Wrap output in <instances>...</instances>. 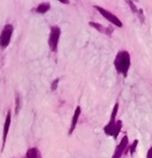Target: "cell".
Returning <instances> with one entry per match:
<instances>
[{"mask_svg":"<svg viewBox=\"0 0 152 158\" xmlns=\"http://www.w3.org/2000/svg\"><path fill=\"white\" fill-rule=\"evenodd\" d=\"M118 110H119V104L116 103L112 109V112H111V115H110V122L105 126L104 127V132L106 135L108 136H113L114 139H117L119 133L121 132V129H122V121H117L116 122V116H117V113H118Z\"/></svg>","mask_w":152,"mask_h":158,"instance_id":"cell-1","label":"cell"},{"mask_svg":"<svg viewBox=\"0 0 152 158\" xmlns=\"http://www.w3.org/2000/svg\"><path fill=\"white\" fill-rule=\"evenodd\" d=\"M114 65H115L116 71L119 73H122L124 76H126L129 71L130 65H131V59H130L129 53L127 51L119 52L116 56Z\"/></svg>","mask_w":152,"mask_h":158,"instance_id":"cell-2","label":"cell"},{"mask_svg":"<svg viewBox=\"0 0 152 158\" xmlns=\"http://www.w3.org/2000/svg\"><path fill=\"white\" fill-rule=\"evenodd\" d=\"M14 31V27L12 24H6L0 34V48L1 49H5L9 47L11 37H12V34Z\"/></svg>","mask_w":152,"mask_h":158,"instance_id":"cell-3","label":"cell"},{"mask_svg":"<svg viewBox=\"0 0 152 158\" xmlns=\"http://www.w3.org/2000/svg\"><path fill=\"white\" fill-rule=\"evenodd\" d=\"M60 34H61V31L58 26L55 25L51 27L49 38H48V46L52 52H57L58 50V45Z\"/></svg>","mask_w":152,"mask_h":158,"instance_id":"cell-4","label":"cell"},{"mask_svg":"<svg viewBox=\"0 0 152 158\" xmlns=\"http://www.w3.org/2000/svg\"><path fill=\"white\" fill-rule=\"evenodd\" d=\"M10 124H11V111L9 110L6 115V119H5V123H4V127H3V137H2V150L5 147L6 141H7V138H8V134L10 131Z\"/></svg>","mask_w":152,"mask_h":158,"instance_id":"cell-5","label":"cell"},{"mask_svg":"<svg viewBox=\"0 0 152 158\" xmlns=\"http://www.w3.org/2000/svg\"><path fill=\"white\" fill-rule=\"evenodd\" d=\"M98 11H99V13L103 16V17H105L109 22H110V23H112L113 24H115V25H117V26H122V23L120 22V20L116 17V16H114L112 13H110V11H108V10H104V9H102V8H100V7H98V6H96L95 7Z\"/></svg>","mask_w":152,"mask_h":158,"instance_id":"cell-6","label":"cell"},{"mask_svg":"<svg viewBox=\"0 0 152 158\" xmlns=\"http://www.w3.org/2000/svg\"><path fill=\"white\" fill-rule=\"evenodd\" d=\"M81 113H82V109H81V106H77L74 110V113H73V115H72V118H71V123H70V129H69V132L68 134L69 135H71L73 133V131L75 130L76 128V126H77V123H78V120H79V117L81 115Z\"/></svg>","mask_w":152,"mask_h":158,"instance_id":"cell-7","label":"cell"},{"mask_svg":"<svg viewBox=\"0 0 152 158\" xmlns=\"http://www.w3.org/2000/svg\"><path fill=\"white\" fill-rule=\"evenodd\" d=\"M127 145H128V137L127 136H124L122 139V140L119 143V145L116 147L115 152H114V154L112 155L111 158H121V156L124 152V150L126 149V146Z\"/></svg>","mask_w":152,"mask_h":158,"instance_id":"cell-8","label":"cell"},{"mask_svg":"<svg viewBox=\"0 0 152 158\" xmlns=\"http://www.w3.org/2000/svg\"><path fill=\"white\" fill-rule=\"evenodd\" d=\"M26 158H42L41 152L38 148L36 147H32L29 148L26 152Z\"/></svg>","mask_w":152,"mask_h":158,"instance_id":"cell-9","label":"cell"},{"mask_svg":"<svg viewBox=\"0 0 152 158\" xmlns=\"http://www.w3.org/2000/svg\"><path fill=\"white\" fill-rule=\"evenodd\" d=\"M49 10H50V4L47 2H44V3H41L40 5H38V7L36 8V12L44 14V13L47 12Z\"/></svg>","mask_w":152,"mask_h":158,"instance_id":"cell-10","label":"cell"},{"mask_svg":"<svg viewBox=\"0 0 152 158\" xmlns=\"http://www.w3.org/2000/svg\"><path fill=\"white\" fill-rule=\"evenodd\" d=\"M59 80L60 79L58 77V78H56L55 80L51 83V90L52 91H55V90H57V89H58V82H59Z\"/></svg>","mask_w":152,"mask_h":158,"instance_id":"cell-11","label":"cell"},{"mask_svg":"<svg viewBox=\"0 0 152 158\" xmlns=\"http://www.w3.org/2000/svg\"><path fill=\"white\" fill-rule=\"evenodd\" d=\"M20 108H21V98L19 97V95H17V97H16V108H15L16 114H18Z\"/></svg>","mask_w":152,"mask_h":158,"instance_id":"cell-12","label":"cell"},{"mask_svg":"<svg viewBox=\"0 0 152 158\" xmlns=\"http://www.w3.org/2000/svg\"><path fill=\"white\" fill-rule=\"evenodd\" d=\"M137 144H138V140L137 139H135L134 142H133V144H132V146H131V148H130V152H131V154H134V152H135V149H136V146H137Z\"/></svg>","mask_w":152,"mask_h":158,"instance_id":"cell-13","label":"cell"},{"mask_svg":"<svg viewBox=\"0 0 152 158\" xmlns=\"http://www.w3.org/2000/svg\"><path fill=\"white\" fill-rule=\"evenodd\" d=\"M146 158H152V146L149 148V150L147 151L146 153Z\"/></svg>","mask_w":152,"mask_h":158,"instance_id":"cell-14","label":"cell"},{"mask_svg":"<svg viewBox=\"0 0 152 158\" xmlns=\"http://www.w3.org/2000/svg\"><path fill=\"white\" fill-rule=\"evenodd\" d=\"M58 1L63 3V4H68L69 3V0H58Z\"/></svg>","mask_w":152,"mask_h":158,"instance_id":"cell-15","label":"cell"},{"mask_svg":"<svg viewBox=\"0 0 152 158\" xmlns=\"http://www.w3.org/2000/svg\"><path fill=\"white\" fill-rule=\"evenodd\" d=\"M22 158H26V157H22Z\"/></svg>","mask_w":152,"mask_h":158,"instance_id":"cell-16","label":"cell"}]
</instances>
